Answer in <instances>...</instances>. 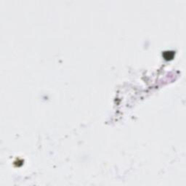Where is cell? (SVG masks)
<instances>
[{
  "label": "cell",
  "mask_w": 186,
  "mask_h": 186,
  "mask_svg": "<svg viewBox=\"0 0 186 186\" xmlns=\"http://www.w3.org/2000/svg\"><path fill=\"white\" fill-rule=\"evenodd\" d=\"M163 55L166 60H171L174 57V52H171V51L165 52Z\"/></svg>",
  "instance_id": "1"
}]
</instances>
